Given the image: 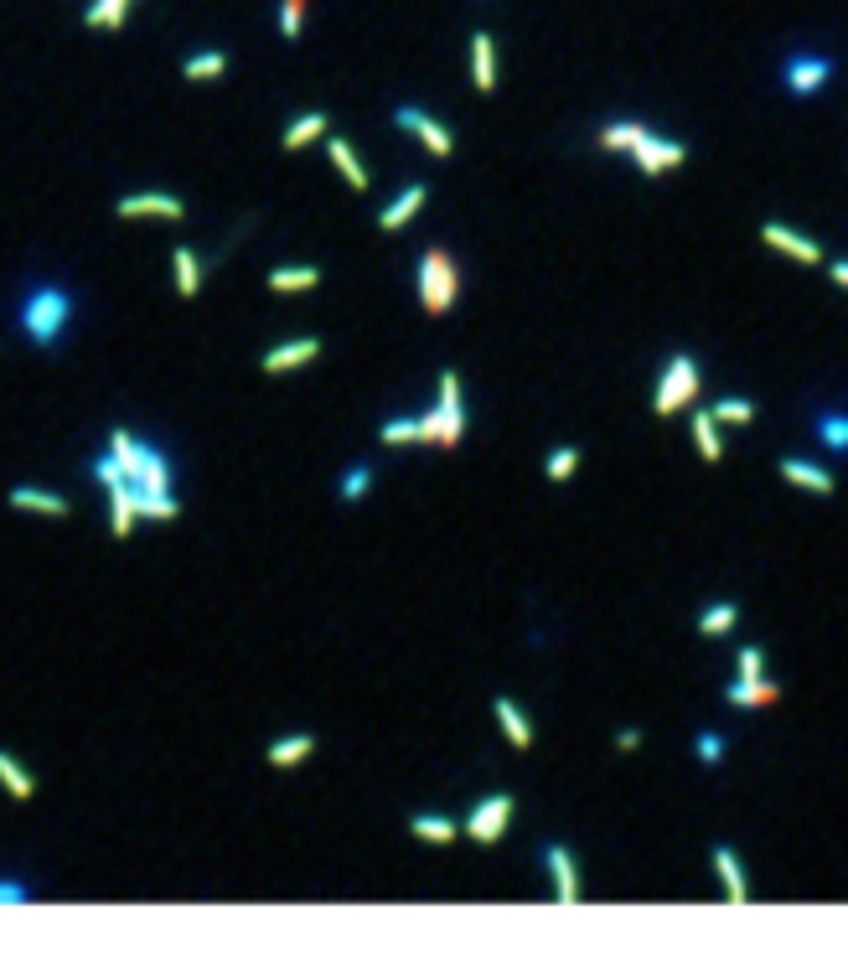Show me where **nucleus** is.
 Returning a JSON list of instances; mask_svg holds the SVG:
<instances>
[{
    "label": "nucleus",
    "instance_id": "f257e3e1",
    "mask_svg": "<svg viewBox=\"0 0 848 967\" xmlns=\"http://www.w3.org/2000/svg\"><path fill=\"white\" fill-rule=\"evenodd\" d=\"M68 321H73V295L57 290V285H37L32 295L21 300V331L37 347H52L68 331Z\"/></svg>",
    "mask_w": 848,
    "mask_h": 967
},
{
    "label": "nucleus",
    "instance_id": "f03ea898",
    "mask_svg": "<svg viewBox=\"0 0 848 967\" xmlns=\"http://www.w3.org/2000/svg\"><path fill=\"white\" fill-rule=\"evenodd\" d=\"M461 295V264L450 259L445 249H424L419 259V306L424 316H445Z\"/></svg>",
    "mask_w": 848,
    "mask_h": 967
},
{
    "label": "nucleus",
    "instance_id": "7ed1b4c3",
    "mask_svg": "<svg viewBox=\"0 0 848 967\" xmlns=\"http://www.w3.org/2000/svg\"><path fill=\"white\" fill-rule=\"evenodd\" d=\"M699 383H704V373H699V362H693L688 352H678L668 368H662V378H657V394H652V414H678V409H688L693 399H699Z\"/></svg>",
    "mask_w": 848,
    "mask_h": 967
},
{
    "label": "nucleus",
    "instance_id": "20e7f679",
    "mask_svg": "<svg viewBox=\"0 0 848 967\" xmlns=\"http://www.w3.org/2000/svg\"><path fill=\"white\" fill-rule=\"evenodd\" d=\"M435 445H461L466 435V399H461V373H440V404H435Z\"/></svg>",
    "mask_w": 848,
    "mask_h": 967
},
{
    "label": "nucleus",
    "instance_id": "39448f33",
    "mask_svg": "<svg viewBox=\"0 0 848 967\" xmlns=\"http://www.w3.org/2000/svg\"><path fill=\"white\" fill-rule=\"evenodd\" d=\"M512 792H497V797H481L476 802V812L466 818V838L471 843H497L502 833H507V823H512Z\"/></svg>",
    "mask_w": 848,
    "mask_h": 967
},
{
    "label": "nucleus",
    "instance_id": "423d86ee",
    "mask_svg": "<svg viewBox=\"0 0 848 967\" xmlns=\"http://www.w3.org/2000/svg\"><path fill=\"white\" fill-rule=\"evenodd\" d=\"M393 125L409 130L414 140H424V150H430V156H450V150H456V140L445 135V125H435V119L424 114V109H414V104H399V109H393Z\"/></svg>",
    "mask_w": 848,
    "mask_h": 967
},
{
    "label": "nucleus",
    "instance_id": "0eeeda50",
    "mask_svg": "<svg viewBox=\"0 0 848 967\" xmlns=\"http://www.w3.org/2000/svg\"><path fill=\"white\" fill-rule=\"evenodd\" d=\"M543 869H549V880H554L559 905L580 900V864H574V854L564 849V843H543Z\"/></svg>",
    "mask_w": 848,
    "mask_h": 967
},
{
    "label": "nucleus",
    "instance_id": "6e6552de",
    "mask_svg": "<svg viewBox=\"0 0 848 967\" xmlns=\"http://www.w3.org/2000/svg\"><path fill=\"white\" fill-rule=\"evenodd\" d=\"M114 213L119 218H171V223H181L187 207H181V197H171V192H130V197L114 202Z\"/></svg>",
    "mask_w": 848,
    "mask_h": 967
},
{
    "label": "nucleus",
    "instance_id": "1a4fd4ad",
    "mask_svg": "<svg viewBox=\"0 0 848 967\" xmlns=\"http://www.w3.org/2000/svg\"><path fill=\"white\" fill-rule=\"evenodd\" d=\"M828 78H833V57H807V52L786 57V88H792L797 99H812Z\"/></svg>",
    "mask_w": 848,
    "mask_h": 967
},
{
    "label": "nucleus",
    "instance_id": "9d476101",
    "mask_svg": "<svg viewBox=\"0 0 848 967\" xmlns=\"http://www.w3.org/2000/svg\"><path fill=\"white\" fill-rule=\"evenodd\" d=\"M321 357V337H295V342H280L275 352L259 357V373H295L306 368V362Z\"/></svg>",
    "mask_w": 848,
    "mask_h": 967
},
{
    "label": "nucleus",
    "instance_id": "9b49d317",
    "mask_svg": "<svg viewBox=\"0 0 848 967\" xmlns=\"http://www.w3.org/2000/svg\"><path fill=\"white\" fill-rule=\"evenodd\" d=\"M631 156H636V166H642L647 176H662V171H673V166H683V161H688V145L662 140V135H647L642 145L631 150Z\"/></svg>",
    "mask_w": 848,
    "mask_h": 967
},
{
    "label": "nucleus",
    "instance_id": "f8f14e48",
    "mask_svg": "<svg viewBox=\"0 0 848 967\" xmlns=\"http://www.w3.org/2000/svg\"><path fill=\"white\" fill-rule=\"evenodd\" d=\"M761 244H771L776 254L797 259V264H823V249H817L812 238H802V233H792V228H781V223H766V228H761Z\"/></svg>",
    "mask_w": 848,
    "mask_h": 967
},
{
    "label": "nucleus",
    "instance_id": "ddd939ff",
    "mask_svg": "<svg viewBox=\"0 0 848 967\" xmlns=\"http://www.w3.org/2000/svg\"><path fill=\"white\" fill-rule=\"evenodd\" d=\"M714 874H719V885H724V900L730 905H745L750 900V885H745V864L735 849H724V843H714Z\"/></svg>",
    "mask_w": 848,
    "mask_h": 967
},
{
    "label": "nucleus",
    "instance_id": "4468645a",
    "mask_svg": "<svg viewBox=\"0 0 848 967\" xmlns=\"http://www.w3.org/2000/svg\"><path fill=\"white\" fill-rule=\"evenodd\" d=\"M424 202H430V187H424V181H414V187H404V192L393 197V202L383 207V213H378V228H383V233H399V228L419 213Z\"/></svg>",
    "mask_w": 848,
    "mask_h": 967
},
{
    "label": "nucleus",
    "instance_id": "2eb2a0df",
    "mask_svg": "<svg viewBox=\"0 0 848 967\" xmlns=\"http://www.w3.org/2000/svg\"><path fill=\"white\" fill-rule=\"evenodd\" d=\"M378 435H383V445H419V440H435L440 425H435V409H430V414H414V419H388Z\"/></svg>",
    "mask_w": 848,
    "mask_h": 967
},
{
    "label": "nucleus",
    "instance_id": "dca6fc26",
    "mask_svg": "<svg viewBox=\"0 0 848 967\" xmlns=\"http://www.w3.org/2000/svg\"><path fill=\"white\" fill-rule=\"evenodd\" d=\"M792 487H807V492H817V497H828L833 492V471H823V466H812V461H802V456H781V466H776Z\"/></svg>",
    "mask_w": 848,
    "mask_h": 967
},
{
    "label": "nucleus",
    "instance_id": "f3484780",
    "mask_svg": "<svg viewBox=\"0 0 848 967\" xmlns=\"http://www.w3.org/2000/svg\"><path fill=\"white\" fill-rule=\"evenodd\" d=\"M11 507H26V512H42V518H68L73 502L68 497H57V492H42V487H11L6 492Z\"/></svg>",
    "mask_w": 848,
    "mask_h": 967
},
{
    "label": "nucleus",
    "instance_id": "a211bd4d",
    "mask_svg": "<svg viewBox=\"0 0 848 967\" xmlns=\"http://www.w3.org/2000/svg\"><path fill=\"white\" fill-rule=\"evenodd\" d=\"M724 699H730L735 709H766V704L781 699V688L766 683V678H735L730 688H724Z\"/></svg>",
    "mask_w": 848,
    "mask_h": 967
},
{
    "label": "nucleus",
    "instance_id": "6ab92c4d",
    "mask_svg": "<svg viewBox=\"0 0 848 967\" xmlns=\"http://www.w3.org/2000/svg\"><path fill=\"white\" fill-rule=\"evenodd\" d=\"M471 83L481 88V94H492V88H497V47H492L487 32L471 37Z\"/></svg>",
    "mask_w": 848,
    "mask_h": 967
},
{
    "label": "nucleus",
    "instance_id": "aec40b11",
    "mask_svg": "<svg viewBox=\"0 0 848 967\" xmlns=\"http://www.w3.org/2000/svg\"><path fill=\"white\" fill-rule=\"evenodd\" d=\"M492 714H497V724H502V735H507L512 750H528V745H533V724H528V714L512 704V699H497Z\"/></svg>",
    "mask_w": 848,
    "mask_h": 967
},
{
    "label": "nucleus",
    "instance_id": "412c9836",
    "mask_svg": "<svg viewBox=\"0 0 848 967\" xmlns=\"http://www.w3.org/2000/svg\"><path fill=\"white\" fill-rule=\"evenodd\" d=\"M109 518H114V538H130V533H135L140 507H135V487H130V481L109 487Z\"/></svg>",
    "mask_w": 848,
    "mask_h": 967
},
{
    "label": "nucleus",
    "instance_id": "4be33fe9",
    "mask_svg": "<svg viewBox=\"0 0 848 967\" xmlns=\"http://www.w3.org/2000/svg\"><path fill=\"white\" fill-rule=\"evenodd\" d=\"M326 156H331V166H337V171L347 176V187H352V192H368V171L357 166V150H352L342 135H331V140H326Z\"/></svg>",
    "mask_w": 848,
    "mask_h": 967
},
{
    "label": "nucleus",
    "instance_id": "5701e85b",
    "mask_svg": "<svg viewBox=\"0 0 848 967\" xmlns=\"http://www.w3.org/2000/svg\"><path fill=\"white\" fill-rule=\"evenodd\" d=\"M409 833H414L419 843H456V838H461V823L440 818V812H414V818H409Z\"/></svg>",
    "mask_w": 848,
    "mask_h": 967
},
{
    "label": "nucleus",
    "instance_id": "b1692460",
    "mask_svg": "<svg viewBox=\"0 0 848 967\" xmlns=\"http://www.w3.org/2000/svg\"><path fill=\"white\" fill-rule=\"evenodd\" d=\"M269 290H280V295H295V290H316L321 285V269L316 264H290V269H269Z\"/></svg>",
    "mask_w": 848,
    "mask_h": 967
},
{
    "label": "nucleus",
    "instance_id": "393cba45",
    "mask_svg": "<svg viewBox=\"0 0 848 967\" xmlns=\"http://www.w3.org/2000/svg\"><path fill=\"white\" fill-rule=\"evenodd\" d=\"M311 750H316V740H311V735H285V740L269 745L264 755H269V766L290 771V766H300V761H311Z\"/></svg>",
    "mask_w": 848,
    "mask_h": 967
},
{
    "label": "nucleus",
    "instance_id": "a878e982",
    "mask_svg": "<svg viewBox=\"0 0 848 967\" xmlns=\"http://www.w3.org/2000/svg\"><path fill=\"white\" fill-rule=\"evenodd\" d=\"M171 269H176V295L181 300H197L202 295V264H197V254L192 249H176L171 254Z\"/></svg>",
    "mask_w": 848,
    "mask_h": 967
},
{
    "label": "nucleus",
    "instance_id": "bb28decb",
    "mask_svg": "<svg viewBox=\"0 0 848 967\" xmlns=\"http://www.w3.org/2000/svg\"><path fill=\"white\" fill-rule=\"evenodd\" d=\"M693 445H699V456L714 466L719 456H724V440H719V419L709 414V409H699L693 414Z\"/></svg>",
    "mask_w": 848,
    "mask_h": 967
},
{
    "label": "nucleus",
    "instance_id": "cd10ccee",
    "mask_svg": "<svg viewBox=\"0 0 848 967\" xmlns=\"http://www.w3.org/2000/svg\"><path fill=\"white\" fill-rule=\"evenodd\" d=\"M0 787H6L16 802H26V797H32L37 792V781L32 776H26V766L16 761V755L11 750H0Z\"/></svg>",
    "mask_w": 848,
    "mask_h": 967
},
{
    "label": "nucleus",
    "instance_id": "c85d7f7f",
    "mask_svg": "<svg viewBox=\"0 0 848 967\" xmlns=\"http://www.w3.org/2000/svg\"><path fill=\"white\" fill-rule=\"evenodd\" d=\"M326 125H331V119H326L321 109H311V114H300V119H290V130H285V150H300V145H311V140H321V135H326Z\"/></svg>",
    "mask_w": 848,
    "mask_h": 967
},
{
    "label": "nucleus",
    "instance_id": "c756f323",
    "mask_svg": "<svg viewBox=\"0 0 848 967\" xmlns=\"http://www.w3.org/2000/svg\"><path fill=\"white\" fill-rule=\"evenodd\" d=\"M817 440H823L833 456H848V414H838V409H828V414H817Z\"/></svg>",
    "mask_w": 848,
    "mask_h": 967
},
{
    "label": "nucleus",
    "instance_id": "7c9ffc66",
    "mask_svg": "<svg viewBox=\"0 0 848 967\" xmlns=\"http://www.w3.org/2000/svg\"><path fill=\"white\" fill-rule=\"evenodd\" d=\"M652 130L647 125H631V119H616V125H605L600 130V145L605 150H636V145H642Z\"/></svg>",
    "mask_w": 848,
    "mask_h": 967
},
{
    "label": "nucleus",
    "instance_id": "2f4dec72",
    "mask_svg": "<svg viewBox=\"0 0 848 967\" xmlns=\"http://www.w3.org/2000/svg\"><path fill=\"white\" fill-rule=\"evenodd\" d=\"M735 621H740V606H730V600H724V606H709V611L699 616V631H704V637H730Z\"/></svg>",
    "mask_w": 848,
    "mask_h": 967
},
{
    "label": "nucleus",
    "instance_id": "473e14b6",
    "mask_svg": "<svg viewBox=\"0 0 848 967\" xmlns=\"http://www.w3.org/2000/svg\"><path fill=\"white\" fill-rule=\"evenodd\" d=\"M187 73L192 83H202V78H223L228 73V52H197V57H187Z\"/></svg>",
    "mask_w": 848,
    "mask_h": 967
},
{
    "label": "nucleus",
    "instance_id": "72a5a7b5",
    "mask_svg": "<svg viewBox=\"0 0 848 967\" xmlns=\"http://www.w3.org/2000/svg\"><path fill=\"white\" fill-rule=\"evenodd\" d=\"M135 507H140V518H156V523H171L176 512H181L176 497H150V492H140V487H135Z\"/></svg>",
    "mask_w": 848,
    "mask_h": 967
},
{
    "label": "nucleus",
    "instance_id": "f704fd0d",
    "mask_svg": "<svg viewBox=\"0 0 848 967\" xmlns=\"http://www.w3.org/2000/svg\"><path fill=\"white\" fill-rule=\"evenodd\" d=\"M125 11H130V0H94L83 11V21L88 26H125Z\"/></svg>",
    "mask_w": 848,
    "mask_h": 967
},
{
    "label": "nucleus",
    "instance_id": "c9c22d12",
    "mask_svg": "<svg viewBox=\"0 0 848 967\" xmlns=\"http://www.w3.org/2000/svg\"><path fill=\"white\" fill-rule=\"evenodd\" d=\"M719 425H750L755 419V404L750 399H714V409H709Z\"/></svg>",
    "mask_w": 848,
    "mask_h": 967
},
{
    "label": "nucleus",
    "instance_id": "e433bc0d",
    "mask_svg": "<svg viewBox=\"0 0 848 967\" xmlns=\"http://www.w3.org/2000/svg\"><path fill=\"white\" fill-rule=\"evenodd\" d=\"M574 466H580V450H574V445H559L543 471H549V481H569V476H574Z\"/></svg>",
    "mask_w": 848,
    "mask_h": 967
},
{
    "label": "nucleus",
    "instance_id": "4c0bfd02",
    "mask_svg": "<svg viewBox=\"0 0 848 967\" xmlns=\"http://www.w3.org/2000/svg\"><path fill=\"white\" fill-rule=\"evenodd\" d=\"M300 26H306V0H280V32H285V42L300 37Z\"/></svg>",
    "mask_w": 848,
    "mask_h": 967
},
{
    "label": "nucleus",
    "instance_id": "58836bf2",
    "mask_svg": "<svg viewBox=\"0 0 848 967\" xmlns=\"http://www.w3.org/2000/svg\"><path fill=\"white\" fill-rule=\"evenodd\" d=\"M368 487H373V471L368 466H352L342 476V502H362V497H368Z\"/></svg>",
    "mask_w": 848,
    "mask_h": 967
},
{
    "label": "nucleus",
    "instance_id": "ea45409f",
    "mask_svg": "<svg viewBox=\"0 0 848 967\" xmlns=\"http://www.w3.org/2000/svg\"><path fill=\"white\" fill-rule=\"evenodd\" d=\"M740 678H766V652L761 647H740Z\"/></svg>",
    "mask_w": 848,
    "mask_h": 967
},
{
    "label": "nucleus",
    "instance_id": "a19ab883",
    "mask_svg": "<svg viewBox=\"0 0 848 967\" xmlns=\"http://www.w3.org/2000/svg\"><path fill=\"white\" fill-rule=\"evenodd\" d=\"M699 761H704V766H719V761H724V740H719L714 730L699 735Z\"/></svg>",
    "mask_w": 848,
    "mask_h": 967
},
{
    "label": "nucleus",
    "instance_id": "79ce46f5",
    "mask_svg": "<svg viewBox=\"0 0 848 967\" xmlns=\"http://www.w3.org/2000/svg\"><path fill=\"white\" fill-rule=\"evenodd\" d=\"M94 476L104 481V487H119V481H125V471H119L114 456H94Z\"/></svg>",
    "mask_w": 848,
    "mask_h": 967
},
{
    "label": "nucleus",
    "instance_id": "37998d69",
    "mask_svg": "<svg viewBox=\"0 0 848 967\" xmlns=\"http://www.w3.org/2000/svg\"><path fill=\"white\" fill-rule=\"evenodd\" d=\"M26 900H32V890L21 880H0V905H26Z\"/></svg>",
    "mask_w": 848,
    "mask_h": 967
},
{
    "label": "nucleus",
    "instance_id": "c03bdc74",
    "mask_svg": "<svg viewBox=\"0 0 848 967\" xmlns=\"http://www.w3.org/2000/svg\"><path fill=\"white\" fill-rule=\"evenodd\" d=\"M636 745H642V735H636V730H621L616 735V750H636Z\"/></svg>",
    "mask_w": 848,
    "mask_h": 967
},
{
    "label": "nucleus",
    "instance_id": "a18cd8bd",
    "mask_svg": "<svg viewBox=\"0 0 848 967\" xmlns=\"http://www.w3.org/2000/svg\"><path fill=\"white\" fill-rule=\"evenodd\" d=\"M833 285H843V290H848V259H838V264H833Z\"/></svg>",
    "mask_w": 848,
    "mask_h": 967
}]
</instances>
